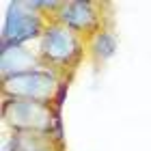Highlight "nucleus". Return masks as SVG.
Listing matches in <instances>:
<instances>
[{
	"mask_svg": "<svg viewBox=\"0 0 151 151\" xmlns=\"http://www.w3.org/2000/svg\"><path fill=\"white\" fill-rule=\"evenodd\" d=\"M56 76L50 71L32 69L19 76H11L4 80V93L13 95L15 99H30V101H41L45 104L47 99L54 97L56 91Z\"/></svg>",
	"mask_w": 151,
	"mask_h": 151,
	"instance_id": "f257e3e1",
	"label": "nucleus"
},
{
	"mask_svg": "<svg viewBox=\"0 0 151 151\" xmlns=\"http://www.w3.org/2000/svg\"><path fill=\"white\" fill-rule=\"evenodd\" d=\"M41 30L39 15L26 6V2H11L2 24V47L22 45L24 41L37 37Z\"/></svg>",
	"mask_w": 151,
	"mask_h": 151,
	"instance_id": "f03ea898",
	"label": "nucleus"
},
{
	"mask_svg": "<svg viewBox=\"0 0 151 151\" xmlns=\"http://www.w3.org/2000/svg\"><path fill=\"white\" fill-rule=\"evenodd\" d=\"M4 119L17 129H37L45 132L52 125V114L45 104L30 99H11L4 104Z\"/></svg>",
	"mask_w": 151,
	"mask_h": 151,
	"instance_id": "7ed1b4c3",
	"label": "nucleus"
},
{
	"mask_svg": "<svg viewBox=\"0 0 151 151\" xmlns=\"http://www.w3.org/2000/svg\"><path fill=\"white\" fill-rule=\"evenodd\" d=\"M41 52L50 60L67 63L78 52V39H76V35L71 30L60 28V26H52L41 37Z\"/></svg>",
	"mask_w": 151,
	"mask_h": 151,
	"instance_id": "20e7f679",
	"label": "nucleus"
},
{
	"mask_svg": "<svg viewBox=\"0 0 151 151\" xmlns=\"http://www.w3.org/2000/svg\"><path fill=\"white\" fill-rule=\"evenodd\" d=\"M35 65H37L35 54L22 45H6L0 52V71H2L4 80L11 78V76H19V73L37 69Z\"/></svg>",
	"mask_w": 151,
	"mask_h": 151,
	"instance_id": "39448f33",
	"label": "nucleus"
},
{
	"mask_svg": "<svg viewBox=\"0 0 151 151\" xmlns=\"http://www.w3.org/2000/svg\"><path fill=\"white\" fill-rule=\"evenodd\" d=\"M60 19L65 26L76 30H86L95 24V11L91 2H65L60 11Z\"/></svg>",
	"mask_w": 151,
	"mask_h": 151,
	"instance_id": "423d86ee",
	"label": "nucleus"
},
{
	"mask_svg": "<svg viewBox=\"0 0 151 151\" xmlns=\"http://www.w3.org/2000/svg\"><path fill=\"white\" fill-rule=\"evenodd\" d=\"M93 50H95V56L101 58V60L114 56V52H116V37L112 35V32H99V35L95 37V41H93Z\"/></svg>",
	"mask_w": 151,
	"mask_h": 151,
	"instance_id": "0eeeda50",
	"label": "nucleus"
}]
</instances>
